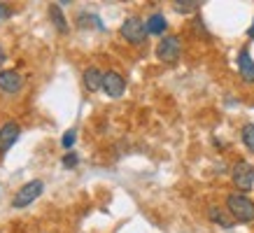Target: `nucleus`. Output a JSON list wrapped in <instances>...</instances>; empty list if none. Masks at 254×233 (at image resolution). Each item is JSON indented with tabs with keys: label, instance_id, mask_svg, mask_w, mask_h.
<instances>
[{
	"label": "nucleus",
	"instance_id": "1",
	"mask_svg": "<svg viewBox=\"0 0 254 233\" xmlns=\"http://www.w3.org/2000/svg\"><path fill=\"white\" fill-rule=\"evenodd\" d=\"M226 208L231 212V217L236 222H243V224H250L254 222V201H250L245 194H233L226 198Z\"/></svg>",
	"mask_w": 254,
	"mask_h": 233
},
{
	"label": "nucleus",
	"instance_id": "2",
	"mask_svg": "<svg viewBox=\"0 0 254 233\" xmlns=\"http://www.w3.org/2000/svg\"><path fill=\"white\" fill-rule=\"evenodd\" d=\"M42 189H45V184H42V179H31V182H26V184L16 191V196L12 198V208H26V205H31L35 198H38L40 194H42Z\"/></svg>",
	"mask_w": 254,
	"mask_h": 233
},
{
	"label": "nucleus",
	"instance_id": "3",
	"mask_svg": "<svg viewBox=\"0 0 254 233\" xmlns=\"http://www.w3.org/2000/svg\"><path fill=\"white\" fill-rule=\"evenodd\" d=\"M147 23H142L138 16H128L126 21L122 23V38L133 42V45H142L147 40Z\"/></svg>",
	"mask_w": 254,
	"mask_h": 233
},
{
	"label": "nucleus",
	"instance_id": "4",
	"mask_svg": "<svg viewBox=\"0 0 254 233\" xmlns=\"http://www.w3.org/2000/svg\"><path fill=\"white\" fill-rule=\"evenodd\" d=\"M231 177H233V184L238 186L240 191H250L254 184V166L247 161H238L233 166Z\"/></svg>",
	"mask_w": 254,
	"mask_h": 233
},
{
	"label": "nucleus",
	"instance_id": "5",
	"mask_svg": "<svg viewBox=\"0 0 254 233\" xmlns=\"http://www.w3.org/2000/svg\"><path fill=\"white\" fill-rule=\"evenodd\" d=\"M180 52H182V42L177 35H170V38H163L156 47V56L159 61L163 63H175L180 58Z\"/></svg>",
	"mask_w": 254,
	"mask_h": 233
},
{
	"label": "nucleus",
	"instance_id": "6",
	"mask_svg": "<svg viewBox=\"0 0 254 233\" xmlns=\"http://www.w3.org/2000/svg\"><path fill=\"white\" fill-rule=\"evenodd\" d=\"M103 91L108 93L110 98H119L126 91V82H124V77L119 72L110 70V72H105V79H103Z\"/></svg>",
	"mask_w": 254,
	"mask_h": 233
},
{
	"label": "nucleus",
	"instance_id": "7",
	"mask_svg": "<svg viewBox=\"0 0 254 233\" xmlns=\"http://www.w3.org/2000/svg\"><path fill=\"white\" fill-rule=\"evenodd\" d=\"M19 135H21V128H19L14 121H9V124L2 126V128H0V152H7L16 140H19Z\"/></svg>",
	"mask_w": 254,
	"mask_h": 233
},
{
	"label": "nucleus",
	"instance_id": "8",
	"mask_svg": "<svg viewBox=\"0 0 254 233\" xmlns=\"http://www.w3.org/2000/svg\"><path fill=\"white\" fill-rule=\"evenodd\" d=\"M23 86V79L16 70H2L0 72V89L7 93H16Z\"/></svg>",
	"mask_w": 254,
	"mask_h": 233
},
{
	"label": "nucleus",
	"instance_id": "9",
	"mask_svg": "<svg viewBox=\"0 0 254 233\" xmlns=\"http://www.w3.org/2000/svg\"><path fill=\"white\" fill-rule=\"evenodd\" d=\"M238 70H240V77L245 82H250V84H254V61L247 49H243L238 54Z\"/></svg>",
	"mask_w": 254,
	"mask_h": 233
},
{
	"label": "nucleus",
	"instance_id": "10",
	"mask_svg": "<svg viewBox=\"0 0 254 233\" xmlns=\"http://www.w3.org/2000/svg\"><path fill=\"white\" fill-rule=\"evenodd\" d=\"M103 79H105V72H100L98 68H86L84 70V86L89 91L103 89Z\"/></svg>",
	"mask_w": 254,
	"mask_h": 233
},
{
	"label": "nucleus",
	"instance_id": "11",
	"mask_svg": "<svg viewBox=\"0 0 254 233\" xmlns=\"http://www.w3.org/2000/svg\"><path fill=\"white\" fill-rule=\"evenodd\" d=\"M166 28H168V23H166V16L163 14H152L149 19H147V33H152V35H161Z\"/></svg>",
	"mask_w": 254,
	"mask_h": 233
},
{
	"label": "nucleus",
	"instance_id": "12",
	"mask_svg": "<svg viewBox=\"0 0 254 233\" xmlns=\"http://www.w3.org/2000/svg\"><path fill=\"white\" fill-rule=\"evenodd\" d=\"M49 16H52V21H54L56 31H59V33H68V23H65V16H63L61 7H59V2L49 5Z\"/></svg>",
	"mask_w": 254,
	"mask_h": 233
},
{
	"label": "nucleus",
	"instance_id": "13",
	"mask_svg": "<svg viewBox=\"0 0 254 233\" xmlns=\"http://www.w3.org/2000/svg\"><path fill=\"white\" fill-rule=\"evenodd\" d=\"M210 219L215 224H219L222 229H231L233 226V222L226 217V210H222V208H210Z\"/></svg>",
	"mask_w": 254,
	"mask_h": 233
},
{
	"label": "nucleus",
	"instance_id": "14",
	"mask_svg": "<svg viewBox=\"0 0 254 233\" xmlns=\"http://www.w3.org/2000/svg\"><path fill=\"white\" fill-rule=\"evenodd\" d=\"M198 0H175L173 2V7H175V12H180V14H191V12H196L198 9Z\"/></svg>",
	"mask_w": 254,
	"mask_h": 233
},
{
	"label": "nucleus",
	"instance_id": "15",
	"mask_svg": "<svg viewBox=\"0 0 254 233\" xmlns=\"http://www.w3.org/2000/svg\"><path fill=\"white\" fill-rule=\"evenodd\" d=\"M243 142L250 152H254V124H245L243 126Z\"/></svg>",
	"mask_w": 254,
	"mask_h": 233
},
{
	"label": "nucleus",
	"instance_id": "16",
	"mask_svg": "<svg viewBox=\"0 0 254 233\" xmlns=\"http://www.w3.org/2000/svg\"><path fill=\"white\" fill-rule=\"evenodd\" d=\"M75 135H77V131L75 128H70V131H65V135H63V140H61V145L65 149H70L72 145H75Z\"/></svg>",
	"mask_w": 254,
	"mask_h": 233
},
{
	"label": "nucleus",
	"instance_id": "17",
	"mask_svg": "<svg viewBox=\"0 0 254 233\" xmlns=\"http://www.w3.org/2000/svg\"><path fill=\"white\" fill-rule=\"evenodd\" d=\"M77 163H79V156L75 154V152H70V154L63 156V166H65V168H75Z\"/></svg>",
	"mask_w": 254,
	"mask_h": 233
},
{
	"label": "nucleus",
	"instance_id": "18",
	"mask_svg": "<svg viewBox=\"0 0 254 233\" xmlns=\"http://www.w3.org/2000/svg\"><path fill=\"white\" fill-rule=\"evenodd\" d=\"M9 16H12V9H9L5 2H0V23L5 21V19H9Z\"/></svg>",
	"mask_w": 254,
	"mask_h": 233
},
{
	"label": "nucleus",
	"instance_id": "19",
	"mask_svg": "<svg viewBox=\"0 0 254 233\" xmlns=\"http://www.w3.org/2000/svg\"><path fill=\"white\" fill-rule=\"evenodd\" d=\"M5 63V49H2V45H0V65Z\"/></svg>",
	"mask_w": 254,
	"mask_h": 233
},
{
	"label": "nucleus",
	"instance_id": "20",
	"mask_svg": "<svg viewBox=\"0 0 254 233\" xmlns=\"http://www.w3.org/2000/svg\"><path fill=\"white\" fill-rule=\"evenodd\" d=\"M247 35H250V38H254V23H252V28L247 31Z\"/></svg>",
	"mask_w": 254,
	"mask_h": 233
}]
</instances>
